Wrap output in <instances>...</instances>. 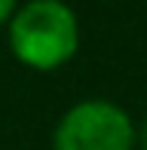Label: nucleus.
Listing matches in <instances>:
<instances>
[{
  "mask_svg": "<svg viewBox=\"0 0 147 150\" xmlns=\"http://www.w3.org/2000/svg\"><path fill=\"white\" fill-rule=\"evenodd\" d=\"M12 55L34 71L68 64L80 46L77 16L64 0H28L9 18Z\"/></svg>",
  "mask_w": 147,
  "mask_h": 150,
  "instance_id": "obj_1",
  "label": "nucleus"
},
{
  "mask_svg": "<svg viewBox=\"0 0 147 150\" xmlns=\"http://www.w3.org/2000/svg\"><path fill=\"white\" fill-rule=\"evenodd\" d=\"M138 132L129 113L110 101H80L55 126V150H132Z\"/></svg>",
  "mask_w": 147,
  "mask_h": 150,
  "instance_id": "obj_2",
  "label": "nucleus"
},
{
  "mask_svg": "<svg viewBox=\"0 0 147 150\" xmlns=\"http://www.w3.org/2000/svg\"><path fill=\"white\" fill-rule=\"evenodd\" d=\"M16 16V0H0V25H6Z\"/></svg>",
  "mask_w": 147,
  "mask_h": 150,
  "instance_id": "obj_3",
  "label": "nucleus"
},
{
  "mask_svg": "<svg viewBox=\"0 0 147 150\" xmlns=\"http://www.w3.org/2000/svg\"><path fill=\"white\" fill-rule=\"evenodd\" d=\"M138 144L147 150V117H144V122H141V129H138Z\"/></svg>",
  "mask_w": 147,
  "mask_h": 150,
  "instance_id": "obj_4",
  "label": "nucleus"
}]
</instances>
